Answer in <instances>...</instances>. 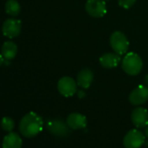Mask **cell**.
<instances>
[{"instance_id": "1", "label": "cell", "mask_w": 148, "mask_h": 148, "mask_svg": "<svg viewBox=\"0 0 148 148\" xmlns=\"http://www.w3.org/2000/svg\"><path fill=\"white\" fill-rule=\"evenodd\" d=\"M43 119L36 112H30L26 113L20 120L19 131L25 138H33L43 130Z\"/></svg>"}, {"instance_id": "2", "label": "cell", "mask_w": 148, "mask_h": 148, "mask_svg": "<svg viewBox=\"0 0 148 148\" xmlns=\"http://www.w3.org/2000/svg\"><path fill=\"white\" fill-rule=\"evenodd\" d=\"M143 68L141 58L135 52H128L122 60V69L131 76H136Z\"/></svg>"}, {"instance_id": "3", "label": "cell", "mask_w": 148, "mask_h": 148, "mask_svg": "<svg viewBox=\"0 0 148 148\" xmlns=\"http://www.w3.org/2000/svg\"><path fill=\"white\" fill-rule=\"evenodd\" d=\"M110 45L112 50L119 55L126 53L129 49V41L126 36L119 31L114 32L110 37Z\"/></svg>"}, {"instance_id": "4", "label": "cell", "mask_w": 148, "mask_h": 148, "mask_svg": "<svg viewBox=\"0 0 148 148\" xmlns=\"http://www.w3.org/2000/svg\"><path fill=\"white\" fill-rule=\"evenodd\" d=\"M145 140V135L137 129L130 130L123 139V144L125 148H140Z\"/></svg>"}, {"instance_id": "5", "label": "cell", "mask_w": 148, "mask_h": 148, "mask_svg": "<svg viewBox=\"0 0 148 148\" xmlns=\"http://www.w3.org/2000/svg\"><path fill=\"white\" fill-rule=\"evenodd\" d=\"M77 82L72 78L65 76L61 78L58 82V91L59 93L65 97H72L77 92Z\"/></svg>"}, {"instance_id": "6", "label": "cell", "mask_w": 148, "mask_h": 148, "mask_svg": "<svg viewBox=\"0 0 148 148\" xmlns=\"http://www.w3.org/2000/svg\"><path fill=\"white\" fill-rule=\"evenodd\" d=\"M86 11L93 18L104 17L107 12L105 0H87L86 3Z\"/></svg>"}, {"instance_id": "7", "label": "cell", "mask_w": 148, "mask_h": 148, "mask_svg": "<svg viewBox=\"0 0 148 148\" xmlns=\"http://www.w3.org/2000/svg\"><path fill=\"white\" fill-rule=\"evenodd\" d=\"M22 29V24L19 19L17 18H8L6 19L2 26V32L5 37L8 38H17Z\"/></svg>"}, {"instance_id": "8", "label": "cell", "mask_w": 148, "mask_h": 148, "mask_svg": "<svg viewBox=\"0 0 148 148\" xmlns=\"http://www.w3.org/2000/svg\"><path fill=\"white\" fill-rule=\"evenodd\" d=\"M148 100V87L139 85L133 89L129 95V101L133 106H141Z\"/></svg>"}, {"instance_id": "9", "label": "cell", "mask_w": 148, "mask_h": 148, "mask_svg": "<svg viewBox=\"0 0 148 148\" xmlns=\"http://www.w3.org/2000/svg\"><path fill=\"white\" fill-rule=\"evenodd\" d=\"M46 128L51 133L58 137H66L70 133V127L67 123L58 119L48 121Z\"/></svg>"}, {"instance_id": "10", "label": "cell", "mask_w": 148, "mask_h": 148, "mask_svg": "<svg viewBox=\"0 0 148 148\" xmlns=\"http://www.w3.org/2000/svg\"><path fill=\"white\" fill-rule=\"evenodd\" d=\"M132 122L138 128L148 125V111L144 107H137L132 112Z\"/></svg>"}, {"instance_id": "11", "label": "cell", "mask_w": 148, "mask_h": 148, "mask_svg": "<svg viewBox=\"0 0 148 148\" xmlns=\"http://www.w3.org/2000/svg\"><path fill=\"white\" fill-rule=\"evenodd\" d=\"M66 123L69 125V127L72 130L84 129L87 125V119L85 115L81 113L73 112L67 117Z\"/></svg>"}, {"instance_id": "12", "label": "cell", "mask_w": 148, "mask_h": 148, "mask_svg": "<svg viewBox=\"0 0 148 148\" xmlns=\"http://www.w3.org/2000/svg\"><path fill=\"white\" fill-rule=\"evenodd\" d=\"M93 72L88 68L82 69L77 76V84L79 86L84 89H87L91 86L93 81Z\"/></svg>"}, {"instance_id": "13", "label": "cell", "mask_w": 148, "mask_h": 148, "mask_svg": "<svg viewBox=\"0 0 148 148\" xmlns=\"http://www.w3.org/2000/svg\"><path fill=\"white\" fill-rule=\"evenodd\" d=\"M120 55L118 53H112V52H108L104 55H102L99 58V63L101 66L106 69H112L115 68L119 65L120 63Z\"/></svg>"}, {"instance_id": "14", "label": "cell", "mask_w": 148, "mask_h": 148, "mask_svg": "<svg viewBox=\"0 0 148 148\" xmlns=\"http://www.w3.org/2000/svg\"><path fill=\"white\" fill-rule=\"evenodd\" d=\"M23 140L21 137L13 132H10L5 136L2 143V148H22Z\"/></svg>"}, {"instance_id": "15", "label": "cell", "mask_w": 148, "mask_h": 148, "mask_svg": "<svg viewBox=\"0 0 148 148\" xmlns=\"http://www.w3.org/2000/svg\"><path fill=\"white\" fill-rule=\"evenodd\" d=\"M18 51V45L12 41H6L3 44L1 48V54L5 60L13 59Z\"/></svg>"}, {"instance_id": "16", "label": "cell", "mask_w": 148, "mask_h": 148, "mask_svg": "<svg viewBox=\"0 0 148 148\" xmlns=\"http://www.w3.org/2000/svg\"><path fill=\"white\" fill-rule=\"evenodd\" d=\"M5 12L8 15L12 17H17L21 12V7L17 0H8L5 6Z\"/></svg>"}, {"instance_id": "17", "label": "cell", "mask_w": 148, "mask_h": 148, "mask_svg": "<svg viewBox=\"0 0 148 148\" xmlns=\"http://www.w3.org/2000/svg\"><path fill=\"white\" fill-rule=\"evenodd\" d=\"M15 123L14 120L10 117H4L1 120V127L5 132H12L14 129Z\"/></svg>"}, {"instance_id": "18", "label": "cell", "mask_w": 148, "mask_h": 148, "mask_svg": "<svg viewBox=\"0 0 148 148\" xmlns=\"http://www.w3.org/2000/svg\"><path fill=\"white\" fill-rule=\"evenodd\" d=\"M119 1V5L120 7H122L123 9H130L135 3L137 0H118Z\"/></svg>"}, {"instance_id": "19", "label": "cell", "mask_w": 148, "mask_h": 148, "mask_svg": "<svg viewBox=\"0 0 148 148\" xmlns=\"http://www.w3.org/2000/svg\"><path fill=\"white\" fill-rule=\"evenodd\" d=\"M78 96H79V98L82 99L83 97L86 96V93H85L83 91H78Z\"/></svg>"}, {"instance_id": "20", "label": "cell", "mask_w": 148, "mask_h": 148, "mask_svg": "<svg viewBox=\"0 0 148 148\" xmlns=\"http://www.w3.org/2000/svg\"><path fill=\"white\" fill-rule=\"evenodd\" d=\"M5 59L4 58V57H3V55L2 54H0V66H1L3 64H4V61H5Z\"/></svg>"}, {"instance_id": "21", "label": "cell", "mask_w": 148, "mask_h": 148, "mask_svg": "<svg viewBox=\"0 0 148 148\" xmlns=\"http://www.w3.org/2000/svg\"><path fill=\"white\" fill-rule=\"evenodd\" d=\"M144 82H145V84L146 86H148V74H146V75H145V77L144 79Z\"/></svg>"}, {"instance_id": "22", "label": "cell", "mask_w": 148, "mask_h": 148, "mask_svg": "<svg viewBox=\"0 0 148 148\" xmlns=\"http://www.w3.org/2000/svg\"><path fill=\"white\" fill-rule=\"evenodd\" d=\"M145 135H146V137L148 138V125L146 126V129H145Z\"/></svg>"}, {"instance_id": "23", "label": "cell", "mask_w": 148, "mask_h": 148, "mask_svg": "<svg viewBox=\"0 0 148 148\" xmlns=\"http://www.w3.org/2000/svg\"><path fill=\"white\" fill-rule=\"evenodd\" d=\"M105 1H106V0H105Z\"/></svg>"}]
</instances>
